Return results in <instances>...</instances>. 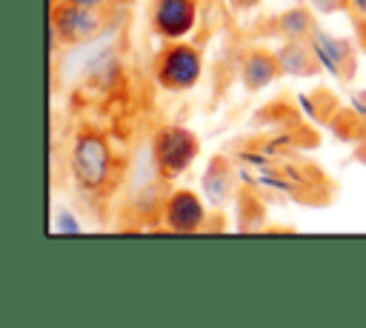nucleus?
Instances as JSON below:
<instances>
[{"label": "nucleus", "instance_id": "obj_1", "mask_svg": "<svg viewBox=\"0 0 366 328\" xmlns=\"http://www.w3.org/2000/svg\"><path fill=\"white\" fill-rule=\"evenodd\" d=\"M203 71V57L192 43L169 40L154 63V80L166 91H189Z\"/></svg>", "mask_w": 366, "mask_h": 328}, {"label": "nucleus", "instance_id": "obj_2", "mask_svg": "<svg viewBox=\"0 0 366 328\" xmlns=\"http://www.w3.org/2000/svg\"><path fill=\"white\" fill-rule=\"evenodd\" d=\"M197 151H200L197 134L189 131V128H183V125H163L152 137L154 165H157L160 177H166V180L180 177L194 163Z\"/></svg>", "mask_w": 366, "mask_h": 328}, {"label": "nucleus", "instance_id": "obj_3", "mask_svg": "<svg viewBox=\"0 0 366 328\" xmlns=\"http://www.w3.org/2000/svg\"><path fill=\"white\" fill-rule=\"evenodd\" d=\"M109 171H112L109 143L97 131H83L74 140V151H71V174H74L77 185L86 191H94L106 183Z\"/></svg>", "mask_w": 366, "mask_h": 328}, {"label": "nucleus", "instance_id": "obj_4", "mask_svg": "<svg viewBox=\"0 0 366 328\" xmlns=\"http://www.w3.org/2000/svg\"><path fill=\"white\" fill-rule=\"evenodd\" d=\"M51 31L66 46L86 43L100 31V14L92 6H83L74 0H57L51 9Z\"/></svg>", "mask_w": 366, "mask_h": 328}, {"label": "nucleus", "instance_id": "obj_5", "mask_svg": "<svg viewBox=\"0 0 366 328\" xmlns=\"http://www.w3.org/2000/svg\"><path fill=\"white\" fill-rule=\"evenodd\" d=\"M197 20V0H154L152 29L163 40H183Z\"/></svg>", "mask_w": 366, "mask_h": 328}, {"label": "nucleus", "instance_id": "obj_6", "mask_svg": "<svg viewBox=\"0 0 366 328\" xmlns=\"http://www.w3.org/2000/svg\"><path fill=\"white\" fill-rule=\"evenodd\" d=\"M163 222H166L169 231L194 234L206 222V205H203V200L194 191L177 188V191L169 194V200L163 205Z\"/></svg>", "mask_w": 366, "mask_h": 328}, {"label": "nucleus", "instance_id": "obj_7", "mask_svg": "<svg viewBox=\"0 0 366 328\" xmlns=\"http://www.w3.org/2000/svg\"><path fill=\"white\" fill-rule=\"evenodd\" d=\"M283 74V66H280V57L274 51H263V48H254L243 57V66H240V77H243V86L249 91H260L266 88L272 80H277Z\"/></svg>", "mask_w": 366, "mask_h": 328}, {"label": "nucleus", "instance_id": "obj_8", "mask_svg": "<svg viewBox=\"0 0 366 328\" xmlns=\"http://www.w3.org/2000/svg\"><path fill=\"white\" fill-rule=\"evenodd\" d=\"M203 191L209 197V203L220 205L229 200L232 194V165L226 157H212L206 174H203Z\"/></svg>", "mask_w": 366, "mask_h": 328}, {"label": "nucleus", "instance_id": "obj_9", "mask_svg": "<svg viewBox=\"0 0 366 328\" xmlns=\"http://www.w3.org/2000/svg\"><path fill=\"white\" fill-rule=\"evenodd\" d=\"M277 57H280L283 74H297V77H300V74H315V71H317V63H320L317 54L306 51L303 40H289V43L277 51Z\"/></svg>", "mask_w": 366, "mask_h": 328}, {"label": "nucleus", "instance_id": "obj_10", "mask_svg": "<svg viewBox=\"0 0 366 328\" xmlns=\"http://www.w3.org/2000/svg\"><path fill=\"white\" fill-rule=\"evenodd\" d=\"M277 31L286 40H306L315 34V17L306 9H289L277 17Z\"/></svg>", "mask_w": 366, "mask_h": 328}, {"label": "nucleus", "instance_id": "obj_11", "mask_svg": "<svg viewBox=\"0 0 366 328\" xmlns=\"http://www.w3.org/2000/svg\"><path fill=\"white\" fill-rule=\"evenodd\" d=\"M257 3H260V0H232L234 9H254Z\"/></svg>", "mask_w": 366, "mask_h": 328}, {"label": "nucleus", "instance_id": "obj_12", "mask_svg": "<svg viewBox=\"0 0 366 328\" xmlns=\"http://www.w3.org/2000/svg\"><path fill=\"white\" fill-rule=\"evenodd\" d=\"M74 3H83V6H92V9H100L106 0H74Z\"/></svg>", "mask_w": 366, "mask_h": 328}]
</instances>
